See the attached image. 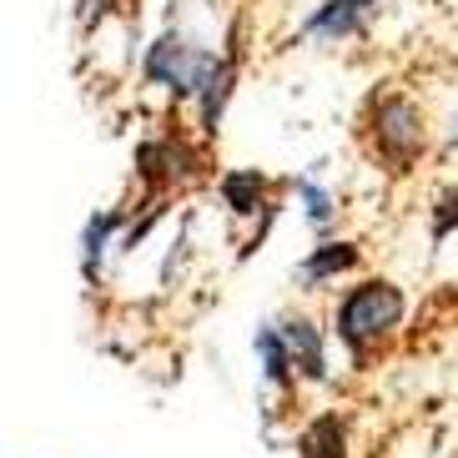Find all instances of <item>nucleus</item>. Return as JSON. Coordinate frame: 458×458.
Returning a JSON list of instances; mask_svg holds the SVG:
<instances>
[{"label":"nucleus","mask_w":458,"mask_h":458,"mask_svg":"<svg viewBox=\"0 0 458 458\" xmlns=\"http://www.w3.org/2000/svg\"><path fill=\"white\" fill-rule=\"evenodd\" d=\"M408 318V297L398 283L388 277H363V283H352L348 293L337 297L333 308V337L337 348L348 352L352 368H368L383 343H393V333L403 327Z\"/></svg>","instance_id":"f257e3e1"},{"label":"nucleus","mask_w":458,"mask_h":458,"mask_svg":"<svg viewBox=\"0 0 458 458\" xmlns=\"http://www.w3.org/2000/svg\"><path fill=\"white\" fill-rule=\"evenodd\" d=\"M363 141H368V151H373V162H383L388 172H413L418 157L428 151V116H423V106L403 91L368 96Z\"/></svg>","instance_id":"f03ea898"},{"label":"nucleus","mask_w":458,"mask_h":458,"mask_svg":"<svg viewBox=\"0 0 458 458\" xmlns=\"http://www.w3.org/2000/svg\"><path fill=\"white\" fill-rule=\"evenodd\" d=\"M212 46L191 41L182 26H166L157 41L141 51V81L147 86H162L172 101H197L207 71H212Z\"/></svg>","instance_id":"7ed1b4c3"},{"label":"nucleus","mask_w":458,"mask_h":458,"mask_svg":"<svg viewBox=\"0 0 458 458\" xmlns=\"http://www.w3.org/2000/svg\"><path fill=\"white\" fill-rule=\"evenodd\" d=\"M237 81H242V26H232L227 41L216 46L212 71H207L202 91H197V101H191V106H197V131H202V136L222 131L232 96H237Z\"/></svg>","instance_id":"20e7f679"},{"label":"nucleus","mask_w":458,"mask_h":458,"mask_svg":"<svg viewBox=\"0 0 458 458\" xmlns=\"http://www.w3.org/2000/svg\"><path fill=\"white\" fill-rule=\"evenodd\" d=\"M377 11H383V0H318V5L302 15L297 36H302V41H318V46L358 41V36H368V21H373Z\"/></svg>","instance_id":"39448f33"},{"label":"nucleus","mask_w":458,"mask_h":458,"mask_svg":"<svg viewBox=\"0 0 458 458\" xmlns=\"http://www.w3.org/2000/svg\"><path fill=\"white\" fill-rule=\"evenodd\" d=\"M277 327H283V337H287V352H293L297 383H312V388L333 383L327 327H318V318H308V312H283V318H277Z\"/></svg>","instance_id":"423d86ee"},{"label":"nucleus","mask_w":458,"mask_h":458,"mask_svg":"<svg viewBox=\"0 0 458 458\" xmlns=\"http://www.w3.org/2000/svg\"><path fill=\"white\" fill-rule=\"evenodd\" d=\"M197 172V157H191L176 136H157V141H141L136 147V176L147 191H166L176 182H187Z\"/></svg>","instance_id":"0eeeda50"},{"label":"nucleus","mask_w":458,"mask_h":458,"mask_svg":"<svg viewBox=\"0 0 458 458\" xmlns=\"http://www.w3.org/2000/svg\"><path fill=\"white\" fill-rule=\"evenodd\" d=\"M358 262H363V247L352 242V237H327V242H318L293 267V283L302 287V293H318V287L337 283V277H348Z\"/></svg>","instance_id":"6e6552de"},{"label":"nucleus","mask_w":458,"mask_h":458,"mask_svg":"<svg viewBox=\"0 0 458 458\" xmlns=\"http://www.w3.org/2000/svg\"><path fill=\"white\" fill-rule=\"evenodd\" d=\"M216 197H222V207H227L237 222H252L257 212L267 216L277 212V202H272V182L257 166H232V172L216 176Z\"/></svg>","instance_id":"1a4fd4ad"},{"label":"nucleus","mask_w":458,"mask_h":458,"mask_svg":"<svg viewBox=\"0 0 458 458\" xmlns=\"http://www.w3.org/2000/svg\"><path fill=\"white\" fill-rule=\"evenodd\" d=\"M252 352H257V377L267 393H297V368H293V352H287V337L277 327V318L257 323L252 333Z\"/></svg>","instance_id":"9d476101"},{"label":"nucleus","mask_w":458,"mask_h":458,"mask_svg":"<svg viewBox=\"0 0 458 458\" xmlns=\"http://www.w3.org/2000/svg\"><path fill=\"white\" fill-rule=\"evenodd\" d=\"M293 191H297V207H302V222L312 227V237H318V242H327V232L337 227V212H343L337 191L327 187V182H323L318 172L293 176Z\"/></svg>","instance_id":"9b49d317"},{"label":"nucleus","mask_w":458,"mask_h":458,"mask_svg":"<svg viewBox=\"0 0 458 458\" xmlns=\"http://www.w3.org/2000/svg\"><path fill=\"white\" fill-rule=\"evenodd\" d=\"M297 458H352L348 448V418L343 413H318L297 433Z\"/></svg>","instance_id":"f8f14e48"},{"label":"nucleus","mask_w":458,"mask_h":458,"mask_svg":"<svg viewBox=\"0 0 458 458\" xmlns=\"http://www.w3.org/2000/svg\"><path fill=\"white\" fill-rule=\"evenodd\" d=\"M116 227H122V212H91L81 227V277L86 283H101V267L111 257V242H116Z\"/></svg>","instance_id":"ddd939ff"},{"label":"nucleus","mask_w":458,"mask_h":458,"mask_svg":"<svg viewBox=\"0 0 458 458\" xmlns=\"http://www.w3.org/2000/svg\"><path fill=\"white\" fill-rule=\"evenodd\" d=\"M454 232H458V182L433 197V207H428V242L444 247Z\"/></svg>","instance_id":"4468645a"},{"label":"nucleus","mask_w":458,"mask_h":458,"mask_svg":"<svg viewBox=\"0 0 458 458\" xmlns=\"http://www.w3.org/2000/svg\"><path fill=\"white\" fill-rule=\"evenodd\" d=\"M444 141H448V151H458V111L448 116V126H444Z\"/></svg>","instance_id":"2eb2a0df"}]
</instances>
